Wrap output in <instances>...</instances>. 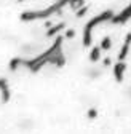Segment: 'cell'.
I'll return each instance as SVG.
<instances>
[{"label":"cell","mask_w":131,"mask_h":134,"mask_svg":"<svg viewBox=\"0 0 131 134\" xmlns=\"http://www.w3.org/2000/svg\"><path fill=\"white\" fill-rule=\"evenodd\" d=\"M18 2H19V0H0V11H3V10L10 8V7L16 5Z\"/></svg>","instance_id":"1"}]
</instances>
